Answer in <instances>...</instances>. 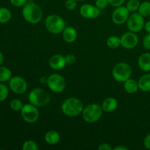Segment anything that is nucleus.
<instances>
[{"instance_id": "20e7f679", "label": "nucleus", "mask_w": 150, "mask_h": 150, "mask_svg": "<svg viewBox=\"0 0 150 150\" xmlns=\"http://www.w3.org/2000/svg\"><path fill=\"white\" fill-rule=\"evenodd\" d=\"M103 110L102 106L97 103H91L83 108L82 111V117L86 122L95 123L100 120L103 116Z\"/></svg>"}, {"instance_id": "6ab92c4d", "label": "nucleus", "mask_w": 150, "mask_h": 150, "mask_svg": "<svg viewBox=\"0 0 150 150\" xmlns=\"http://www.w3.org/2000/svg\"><path fill=\"white\" fill-rule=\"evenodd\" d=\"M139 89V83L135 79H129L124 82V89L127 93L134 94Z\"/></svg>"}, {"instance_id": "f03ea898", "label": "nucleus", "mask_w": 150, "mask_h": 150, "mask_svg": "<svg viewBox=\"0 0 150 150\" xmlns=\"http://www.w3.org/2000/svg\"><path fill=\"white\" fill-rule=\"evenodd\" d=\"M61 109L63 114L67 117H77L83 111V103L76 98H69L63 101L61 105Z\"/></svg>"}, {"instance_id": "393cba45", "label": "nucleus", "mask_w": 150, "mask_h": 150, "mask_svg": "<svg viewBox=\"0 0 150 150\" xmlns=\"http://www.w3.org/2000/svg\"><path fill=\"white\" fill-rule=\"evenodd\" d=\"M140 4L141 3L139 0H129L125 7L130 12H136V10H139Z\"/></svg>"}, {"instance_id": "cd10ccee", "label": "nucleus", "mask_w": 150, "mask_h": 150, "mask_svg": "<svg viewBox=\"0 0 150 150\" xmlns=\"http://www.w3.org/2000/svg\"><path fill=\"white\" fill-rule=\"evenodd\" d=\"M9 91L8 88L6 85L1 83L0 84V102L5 100L8 96Z\"/></svg>"}, {"instance_id": "bb28decb", "label": "nucleus", "mask_w": 150, "mask_h": 150, "mask_svg": "<svg viewBox=\"0 0 150 150\" xmlns=\"http://www.w3.org/2000/svg\"><path fill=\"white\" fill-rule=\"evenodd\" d=\"M22 149L23 150H38L39 147H38V144L32 140L26 141L23 143V146H22Z\"/></svg>"}, {"instance_id": "412c9836", "label": "nucleus", "mask_w": 150, "mask_h": 150, "mask_svg": "<svg viewBox=\"0 0 150 150\" xmlns=\"http://www.w3.org/2000/svg\"><path fill=\"white\" fill-rule=\"evenodd\" d=\"M12 17L10 10L7 7H0V23H6L10 21Z\"/></svg>"}, {"instance_id": "a19ab883", "label": "nucleus", "mask_w": 150, "mask_h": 150, "mask_svg": "<svg viewBox=\"0 0 150 150\" xmlns=\"http://www.w3.org/2000/svg\"><path fill=\"white\" fill-rule=\"evenodd\" d=\"M77 1H83V0H76Z\"/></svg>"}, {"instance_id": "a878e982", "label": "nucleus", "mask_w": 150, "mask_h": 150, "mask_svg": "<svg viewBox=\"0 0 150 150\" xmlns=\"http://www.w3.org/2000/svg\"><path fill=\"white\" fill-rule=\"evenodd\" d=\"M23 105L21 101L18 99H13L10 103V107L13 111H21Z\"/></svg>"}, {"instance_id": "39448f33", "label": "nucleus", "mask_w": 150, "mask_h": 150, "mask_svg": "<svg viewBox=\"0 0 150 150\" xmlns=\"http://www.w3.org/2000/svg\"><path fill=\"white\" fill-rule=\"evenodd\" d=\"M45 25L47 30L54 35L62 33L66 27L64 19L56 14H51L47 16L45 20Z\"/></svg>"}, {"instance_id": "aec40b11", "label": "nucleus", "mask_w": 150, "mask_h": 150, "mask_svg": "<svg viewBox=\"0 0 150 150\" xmlns=\"http://www.w3.org/2000/svg\"><path fill=\"white\" fill-rule=\"evenodd\" d=\"M139 87L143 92L150 91V73L144 74L140 77L138 81Z\"/></svg>"}, {"instance_id": "72a5a7b5", "label": "nucleus", "mask_w": 150, "mask_h": 150, "mask_svg": "<svg viewBox=\"0 0 150 150\" xmlns=\"http://www.w3.org/2000/svg\"><path fill=\"white\" fill-rule=\"evenodd\" d=\"M143 45L145 48L150 50V33H147L144 38Z\"/></svg>"}, {"instance_id": "c9c22d12", "label": "nucleus", "mask_w": 150, "mask_h": 150, "mask_svg": "<svg viewBox=\"0 0 150 150\" xmlns=\"http://www.w3.org/2000/svg\"><path fill=\"white\" fill-rule=\"evenodd\" d=\"M98 149L99 150H112L113 148L111 147V145L108 144L103 143L101 144L99 146H98Z\"/></svg>"}, {"instance_id": "f8f14e48", "label": "nucleus", "mask_w": 150, "mask_h": 150, "mask_svg": "<svg viewBox=\"0 0 150 150\" xmlns=\"http://www.w3.org/2000/svg\"><path fill=\"white\" fill-rule=\"evenodd\" d=\"M121 45L126 49H132L137 46L139 43V38L135 32H127L120 38Z\"/></svg>"}, {"instance_id": "2eb2a0df", "label": "nucleus", "mask_w": 150, "mask_h": 150, "mask_svg": "<svg viewBox=\"0 0 150 150\" xmlns=\"http://www.w3.org/2000/svg\"><path fill=\"white\" fill-rule=\"evenodd\" d=\"M62 34L64 40L67 43H72L77 39V31L73 26H66Z\"/></svg>"}, {"instance_id": "4468645a", "label": "nucleus", "mask_w": 150, "mask_h": 150, "mask_svg": "<svg viewBox=\"0 0 150 150\" xmlns=\"http://www.w3.org/2000/svg\"><path fill=\"white\" fill-rule=\"evenodd\" d=\"M49 66L51 68L55 70H60L64 68L66 65L64 56L62 54H54L49 59Z\"/></svg>"}, {"instance_id": "e433bc0d", "label": "nucleus", "mask_w": 150, "mask_h": 150, "mask_svg": "<svg viewBox=\"0 0 150 150\" xmlns=\"http://www.w3.org/2000/svg\"><path fill=\"white\" fill-rule=\"evenodd\" d=\"M47 81H48V77H46V76H41L40 78L39 82L41 84H45V83H47Z\"/></svg>"}, {"instance_id": "dca6fc26", "label": "nucleus", "mask_w": 150, "mask_h": 150, "mask_svg": "<svg viewBox=\"0 0 150 150\" xmlns=\"http://www.w3.org/2000/svg\"><path fill=\"white\" fill-rule=\"evenodd\" d=\"M101 106H102L103 111H105V112H113L118 107V101L116 98L109 97V98H107L104 100Z\"/></svg>"}, {"instance_id": "a211bd4d", "label": "nucleus", "mask_w": 150, "mask_h": 150, "mask_svg": "<svg viewBox=\"0 0 150 150\" xmlns=\"http://www.w3.org/2000/svg\"><path fill=\"white\" fill-rule=\"evenodd\" d=\"M45 141L50 145H56L59 142L60 135L57 130H51L47 132L45 134Z\"/></svg>"}, {"instance_id": "f704fd0d", "label": "nucleus", "mask_w": 150, "mask_h": 150, "mask_svg": "<svg viewBox=\"0 0 150 150\" xmlns=\"http://www.w3.org/2000/svg\"><path fill=\"white\" fill-rule=\"evenodd\" d=\"M144 146L145 148L150 150V133L147 135L144 139Z\"/></svg>"}, {"instance_id": "4c0bfd02", "label": "nucleus", "mask_w": 150, "mask_h": 150, "mask_svg": "<svg viewBox=\"0 0 150 150\" xmlns=\"http://www.w3.org/2000/svg\"><path fill=\"white\" fill-rule=\"evenodd\" d=\"M144 28L147 33H150V21H148L144 23Z\"/></svg>"}, {"instance_id": "2f4dec72", "label": "nucleus", "mask_w": 150, "mask_h": 150, "mask_svg": "<svg viewBox=\"0 0 150 150\" xmlns=\"http://www.w3.org/2000/svg\"><path fill=\"white\" fill-rule=\"evenodd\" d=\"M64 58H65L67 64H73L76 62V57L74 54H67L66 56H64Z\"/></svg>"}, {"instance_id": "c85d7f7f", "label": "nucleus", "mask_w": 150, "mask_h": 150, "mask_svg": "<svg viewBox=\"0 0 150 150\" xmlns=\"http://www.w3.org/2000/svg\"><path fill=\"white\" fill-rule=\"evenodd\" d=\"M77 7V1L76 0H66L65 1V7L67 10H74Z\"/></svg>"}, {"instance_id": "1a4fd4ad", "label": "nucleus", "mask_w": 150, "mask_h": 150, "mask_svg": "<svg viewBox=\"0 0 150 150\" xmlns=\"http://www.w3.org/2000/svg\"><path fill=\"white\" fill-rule=\"evenodd\" d=\"M144 16L139 13H134L130 15L127 21V25L129 30L136 33L143 29L144 26Z\"/></svg>"}, {"instance_id": "0eeeda50", "label": "nucleus", "mask_w": 150, "mask_h": 150, "mask_svg": "<svg viewBox=\"0 0 150 150\" xmlns=\"http://www.w3.org/2000/svg\"><path fill=\"white\" fill-rule=\"evenodd\" d=\"M47 85L50 90L54 93H61L65 89L66 81L62 76L54 73L48 77Z\"/></svg>"}, {"instance_id": "423d86ee", "label": "nucleus", "mask_w": 150, "mask_h": 150, "mask_svg": "<svg viewBox=\"0 0 150 150\" xmlns=\"http://www.w3.org/2000/svg\"><path fill=\"white\" fill-rule=\"evenodd\" d=\"M132 74V68L126 62H119L112 70V76L114 80L120 83H124L129 79Z\"/></svg>"}, {"instance_id": "7ed1b4c3", "label": "nucleus", "mask_w": 150, "mask_h": 150, "mask_svg": "<svg viewBox=\"0 0 150 150\" xmlns=\"http://www.w3.org/2000/svg\"><path fill=\"white\" fill-rule=\"evenodd\" d=\"M30 103L37 107H44L50 103V95L45 89L35 88L30 91L28 96Z\"/></svg>"}, {"instance_id": "c756f323", "label": "nucleus", "mask_w": 150, "mask_h": 150, "mask_svg": "<svg viewBox=\"0 0 150 150\" xmlns=\"http://www.w3.org/2000/svg\"><path fill=\"white\" fill-rule=\"evenodd\" d=\"M108 0H96L95 1V6L100 10H103L106 8L107 6L108 5Z\"/></svg>"}, {"instance_id": "473e14b6", "label": "nucleus", "mask_w": 150, "mask_h": 150, "mask_svg": "<svg viewBox=\"0 0 150 150\" xmlns=\"http://www.w3.org/2000/svg\"><path fill=\"white\" fill-rule=\"evenodd\" d=\"M108 4L112 6V7H120V6H122L125 0H108Z\"/></svg>"}, {"instance_id": "7c9ffc66", "label": "nucleus", "mask_w": 150, "mask_h": 150, "mask_svg": "<svg viewBox=\"0 0 150 150\" xmlns=\"http://www.w3.org/2000/svg\"><path fill=\"white\" fill-rule=\"evenodd\" d=\"M10 1L14 7H23L29 1V0H10Z\"/></svg>"}, {"instance_id": "9b49d317", "label": "nucleus", "mask_w": 150, "mask_h": 150, "mask_svg": "<svg viewBox=\"0 0 150 150\" xmlns=\"http://www.w3.org/2000/svg\"><path fill=\"white\" fill-rule=\"evenodd\" d=\"M130 16V11L125 6L116 7L112 13V21L115 24L121 25L127 22Z\"/></svg>"}, {"instance_id": "ea45409f", "label": "nucleus", "mask_w": 150, "mask_h": 150, "mask_svg": "<svg viewBox=\"0 0 150 150\" xmlns=\"http://www.w3.org/2000/svg\"><path fill=\"white\" fill-rule=\"evenodd\" d=\"M4 55L2 54V53L0 52V66L1 65V64H3V62H4Z\"/></svg>"}, {"instance_id": "58836bf2", "label": "nucleus", "mask_w": 150, "mask_h": 150, "mask_svg": "<svg viewBox=\"0 0 150 150\" xmlns=\"http://www.w3.org/2000/svg\"><path fill=\"white\" fill-rule=\"evenodd\" d=\"M113 150H128V148L125 147L123 146H118L116 147L113 148Z\"/></svg>"}, {"instance_id": "4be33fe9", "label": "nucleus", "mask_w": 150, "mask_h": 150, "mask_svg": "<svg viewBox=\"0 0 150 150\" xmlns=\"http://www.w3.org/2000/svg\"><path fill=\"white\" fill-rule=\"evenodd\" d=\"M12 78L11 70L7 67L0 66V82H6Z\"/></svg>"}, {"instance_id": "6e6552de", "label": "nucleus", "mask_w": 150, "mask_h": 150, "mask_svg": "<svg viewBox=\"0 0 150 150\" xmlns=\"http://www.w3.org/2000/svg\"><path fill=\"white\" fill-rule=\"evenodd\" d=\"M20 112L23 120L29 124L36 122L40 117L39 110L38 109L37 106L32 105L30 103L29 104L23 105Z\"/></svg>"}, {"instance_id": "b1692460", "label": "nucleus", "mask_w": 150, "mask_h": 150, "mask_svg": "<svg viewBox=\"0 0 150 150\" xmlns=\"http://www.w3.org/2000/svg\"><path fill=\"white\" fill-rule=\"evenodd\" d=\"M139 13L144 17H148L150 16V2L149 1H143L139 5Z\"/></svg>"}, {"instance_id": "f257e3e1", "label": "nucleus", "mask_w": 150, "mask_h": 150, "mask_svg": "<svg viewBox=\"0 0 150 150\" xmlns=\"http://www.w3.org/2000/svg\"><path fill=\"white\" fill-rule=\"evenodd\" d=\"M22 16L28 23L31 24H37L42 20V12L38 4L29 0V1L23 7Z\"/></svg>"}, {"instance_id": "f3484780", "label": "nucleus", "mask_w": 150, "mask_h": 150, "mask_svg": "<svg viewBox=\"0 0 150 150\" xmlns=\"http://www.w3.org/2000/svg\"><path fill=\"white\" fill-rule=\"evenodd\" d=\"M138 65L144 72L150 71V54L144 53L138 59Z\"/></svg>"}, {"instance_id": "5701e85b", "label": "nucleus", "mask_w": 150, "mask_h": 150, "mask_svg": "<svg viewBox=\"0 0 150 150\" xmlns=\"http://www.w3.org/2000/svg\"><path fill=\"white\" fill-rule=\"evenodd\" d=\"M106 44L108 48H111V49H116L121 45V40L119 37L112 35L107 39Z\"/></svg>"}, {"instance_id": "ddd939ff", "label": "nucleus", "mask_w": 150, "mask_h": 150, "mask_svg": "<svg viewBox=\"0 0 150 150\" xmlns=\"http://www.w3.org/2000/svg\"><path fill=\"white\" fill-rule=\"evenodd\" d=\"M100 9L91 4H84L80 7L79 13L82 17L87 19L97 18L100 14Z\"/></svg>"}, {"instance_id": "9d476101", "label": "nucleus", "mask_w": 150, "mask_h": 150, "mask_svg": "<svg viewBox=\"0 0 150 150\" xmlns=\"http://www.w3.org/2000/svg\"><path fill=\"white\" fill-rule=\"evenodd\" d=\"M9 86L12 92L17 95H22L27 90V83L23 78L14 76L9 81Z\"/></svg>"}]
</instances>
